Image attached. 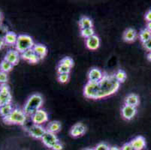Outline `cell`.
I'll use <instances>...</instances> for the list:
<instances>
[{
    "instance_id": "35",
    "label": "cell",
    "mask_w": 151,
    "mask_h": 150,
    "mask_svg": "<svg viewBox=\"0 0 151 150\" xmlns=\"http://www.w3.org/2000/svg\"><path fill=\"white\" fill-rule=\"evenodd\" d=\"M145 20H146L147 23L151 22V9L148 11L145 14Z\"/></svg>"
},
{
    "instance_id": "17",
    "label": "cell",
    "mask_w": 151,
    "mask_h": 150,
    "mask_svg": "<svg viewBox=\"0 0 151 150\" xmlns=\"http://www.w3.org/2000/svg\"><path fill=\"white\" fill-rule=\"evenodd\" d=\"M32 49H33L34 53L38 56L40 60H43L44 58L47 56V47L45 45L41 44H35Z\"/></svg>"
},
{
    "instance_id": "10",
    "label": "cell",
    "mask_w": 151,
    "mask_h": 150,
    "mask_svg": "<svg viewBox=\"0 0 151 150\" xmlns=\"http://www.w3.org/2000/svg\"><path fill=\"white\" fill-rule=\"evenodd\" d=\"M86 131V126L81 122L74 125L70 130V135L72 137H79L83 136Z\"/></svg>"
},
{
    "instance_id": "23",
    "label": "cell",
    "mask_w": 151,
    "mask_h": 150,
    "mask_svg": "<svg viewBox=\"0 0 151 150\" xmlns=\"http://www.w3.org/2000/svg\"><path fill=\"white\" fill-rule=\"evenodd\" d=\"M14 66L12 65L11 63H9V62L5 61V60H2L0 63V71H2V72H5L6 74L9 73L10 71H12Z\"/></svg>"
},
{
    "instance_id": "36",
    "label": "cell",
    "mask_w": 151,
    "mask_h": 150,
    "mask_svg": "<svg viewBox=\"0 0 151 150\" xmlns=\"http://www.w3.org/2000/svg\"><path fill=\"white\" fill-rule=\"evenodd\" d=\"M5 45H6V44H5V41H4L3 38H0V50L3 49L4 47H5Z\"/></svg>"
},
{
    "instance_id": "3",
    "label": "cell",
    "mask_w": 151,
    "mask_h": 150,
    "mask_svg": "<svg viewBox=\"0 0 151 150\" xmlns=\"http://www.w3.org/2000/svg\"><path fill=\"white\" fill-rule=\"evenodd\" d=\"M27 116L26 115L23 109L18 107L14 108L12 113L5 118H2V121L8 125H18L23 126L27 121Z\"/></svg>"
},
{
    "instance_id": "37",
    "label": "cell",
    "mask_w": 151,
    "mask_h": 150,
    "mask_svg": "<svg viewBox=\"0 0 151 150\" xmlns=\"http://www.w3.org/2000/svg\"><path fill=\"white\" fill-rule=\"evenodd\" d=\"M109 150H121V149L117 146H111L109 148Z\"/></svg>"
},
{
    "instance_id": "34",
    "label": "cell",
    "mask_w": 151,
    "mask_h": 150,
    "mask_svg": "<svg viewBox=\"0 0 151 150\" xmlns=\"http://www.w3.org/2000/svg\"><path fill=\"white\" fill-rule=\"evenodd\" d=\"M53 150H63V145L60 142H58L57 144H55L53 146V148L51 149Z\"/></svg>"
},
{
    "instance_id": "24",
    "label": "cell",
    "mask_w": 151,
    "mask_h": 150,
    "mask_svg": "<svg viewBox=\"0 0 151 150\" xmlns=\"http://www.w3.org/2000/svg\"><path fill=\"white\" fill-rule=\"evenodd\" d=\"M114 76H115V78L116 79V80L120 83H124L125 81H126V78H127L126 72H125L123 70H121V69L118 70V71L114 74Z\"/></svg>"
},
{
    "instance_id": "11",
    "label": "cell",
    "mask_w": 151,
    "mask_h": 150,
    "mask_svg": "<svg viewBox=\"0 0 151 150\" xmlns=\"http://www.w3.org/2000/svg\"><path fill=\"white\" fill-rule=\"evenodd\" d=\"M20 58V53H19L16 50H9V51L6 53L5 57H4V60H5V61L9 62L11 63L13 66H14L16 65H17V63L19 62Z\"/></svg>"
},
{
    "instance_id": "40",
    "label": "cell",
    "mask_w": 151,
    "mask_h": 150,
    "mask_svg": "<svg viewBox=\"0 0 151 150\" xmlns=\"http://www.w3.org/2000/svg\"><path fill=\"white\" fill-rule=\"evenodd\" d=\"M147 59L149 61L151 62V52H149L147 54Z\"/></svg>"
},
{
    "instance_id": "26",
    "label": "cell",
    "mask_w": 151,
    "mask_h": 150,
    "mask_svg": "<svg viewBox=\"0 0 151 150\" xmlns=\"http://www.w3.org/2000/svg\"><path fill=\"white\" fill-rule=\"evenodd\" d=\"M60 64L67 66V67L70 68H72V67L74 66V61L71 58L65 57L63 58V60H61V61L60 62Z\"/></svg>"
},
{
    "instance_id": "29",
    "label": "cell",
    "mask_w": 151,
    "mask_h": 150,
    "mask_svg": "<svg viewBox=\"0 0 151 150\" xmlns=\"http://www.w3.org/2000/svg\"><path fill=\"white\" fill-rule=\"evenodd\" d=\"M9 81V75L8 74L0 71V85L7 84Z\"/></svg>"
},
{
    "instance_id": "19",
    "label": "cell",
    "mask_w": 151,
    "mask_h": 150,
    "mask_svg": "<svg viewBox=\"0 0 151 150\" xmlns=\"http://www.w3.org/2000/svg\"><path fill=\"white\" fill-rule=\"evenodd\" d=\"M46 130L47 131L56 134L61 130V123L58 121H52L47 126Z\"/></svg>"
},
{
    "instance_id": "25",
    "label": "cell",
    "mask_w": 151,
    "mask_h": 150,
    "mask_svg": "<svg viewBox=\"0 0 151 150\" xmlns=\"http://www.w3.org/2000/svg\"><path fill=\"white\" fill-rule=\"evenodd\" d=\"M95 35V31L93 29V28H90V29H82L81 30V35L83 38H90L93 35Z\"/></svg>"
},
{
    "instance_id": "15",
    "label": "cell",
    "mask_w": 151,
    "mask_h": 150,
    "mask_svg": "<svg viewBox=\"0 0 151 150\" xmlns=\"http://www.w3.org/2000/svg\"><path fill=\"white\" fill-rule=\"evenodd\" d=\"M137 37H138V33L132 28H129L126 29L123 35V40L128 43H132L135 41Z\"/></svg>"
},
{
    "instance_id": "12",
    "label": "cell",
    "mask_w": 151,
    "mask_h": 150,
    "mask_svg": "<svg viewBox=\"0 0 151 150\" xmlns=\"http://www.w3.org/2000/svg\"><path fill=\"white\" fill-rule=\"evenodd\" d=\"M103 76L104 72H102L99 68H93L88 73V81L93 83L99 82L103 78Z\"/></svg>"
},
{
    "instance_id": "22",
    "label": "cell",
    "mask_w": 151,
    "mask_h": 150,
    "mask_svg": "<svg viewBox=\"0 0 151 150\" xmlns=\"http://www.w3.org/2000/svg\"><path fill=\"white\" fill-rule=\"evenodd\" d=\"M151 38V32L149 31L147 28L143 29L141 30L139 33V39L143 43H145L146 41Z\"/></svg>"
},
{
    "instance_id": "5",
    "label": "cell",
    "mask_w": 151,
    "mask_h": 150,
    "mask_svg": "<svg viewBox=\"0 0 151 150\" xmlns=\"http://www.w3.org/2000/svg\"><path fill=\"white\" fill-rule=\"evenodd\" d=\"M12 95L9 86L7 84L0 85V106L12 104Z\"/></svg>"
},
{
    "instance_id": "18",
    "label": "cell",
    "mask_w": 151,
    "mask_h": 150,
    "mask_svg": "<svg viewBox=\"0 0 151 150\" xmlns=\"http://www.w3.org/2000/svg\"><path fill=\"white\" fill-rule=\"evenodd\" d=\"M17 37H18V35L16 33L12 31H9L6 33V35H5L3 39L6 45H9V46L14 45L15 46V44L17 43Z\"/></svg>"
},
{
    "instance_id": "9",
    "label": "cell",
    "mask_w": 151,
    "mask_h": 150,
    "mask_svg": "<svg viewBox=\"0 0 151 150\" xmlns=\"http://www.w3.org/2000/svg\"><path fill=\"white\" fill-rule=\"evenodd\" d=\"M122 116L126 120H131L134 117V116L137 113L136 107H132V106L124 104L121 109Z\"/></svg>"
},
{
    "instance_id": "21",
    "label": "cell",
    "mask_w": 151,
    "mask_h": 150,
    "mask_svg": "<svg viewBox=\"0 0 151 150\" xmlns=\"http://www.w3.org/2000/svg\"><path fill=\"white\" fill-rule=\"evenodd\" d=\"M14 107L12 104H4V105L0 106V116L2 118H5L9 116L12 112L13 111Z\"/></svg>"
},
{
    "instance_id": "6",
    "label": "cell",
    "mask_w": 151,
    "mask_h": 150,
    "mask_svg": "<svg viewBox=\"0 0 151 150\" xmlns=\"http://www.w3.org/2000/svg\"><path fill=\"white\" fill-rule=\"evenodd\" d=\"M26 131L30 137L35 139H42L47 132L46 128H44L42 126L35 125V124L29 126L28 128L26 129Z\"/></svg>"
},
{
    "instance_id": "30",
    "label": "cell",
    "mask_w": 151,
    "mask_h": 150,
    "mask_svg": "<svg viewBox=\"0 0 151 150\" xmlns=\"http://www.w3.org/2000/svg\"><path fill=\"white\" fill-rule=\"evenodd\" d=\"M69 80V74H63L58 75V81L60 83H66Z\"/></svg>"
},
{
    "instance_id": "39",
    "label": "cell",
    "mask_w": 151,
    "mask_h": 150,
    "mask_svg": "<svg viewBox=\"0 0 151 150\" xmlns=\"http://www.w3.org/2000/svg\"><path fill=\"white\" fill-rule=\"evenodd\" d=\"M146 28L147 29L149 30V31L151 32V22H150V23H147Z\"/></svg>"
},
{
    "instance_id": "38",
    "label": "cell",
    "mask_w": 151,
    "mask_h": 150,
    "mask_svg": "<svg viewBox=\"0 0 151 150\" xmlns=\"http://www.w3.org/2000/svg\"><path fill=\"white\" fill-rule=\"evenodd\" d=\"M2 20H3V14H2V12L0 11V26L2 25Z\"/></svg>"
},
{
    "instance_id": "41",
    "label": "cell",
    "mask_w": 151,
    "mask_h": 150,
    "mask_svg": "<svg viewBox=\"0 0 151 150\" xmlns=\"http://www.w3.org/2000/svg\"><path fill=\"white\" fill-rule=\"evenodd\" d=\"M84 150H95V149H93V148H87V149H85Z\"/></svg>"
},
{
    "instance_id": "7",
    "label": "cell",
    "mask_w": 151,
    "mask_h": 150,
    "mask_svg": "<svg viewBox=\"0 0 151 150\" xmlns=\"http://www.w3.org/2000/svg\"><path fill=\"white\" fill-rule=\"evenodd\" d=\"M31 120L32 123L38 126H42L48 121V114L45 110L40 109L35 113L31 116Z\"/></svg>"
},
{
    "instance_id": "33",
    "label": "cell",
    "mask_w": 151,
    "mask_h": 150,
    "mask_svg": "<svg viewBox=\"0 0 151 150\" xmlns=\"http://www.w3.org/2000/svg\"><path fill=\"white\" fill-rule=\"evenodd\" d=\"M121 150H134V149H133L132 146L131 145L130 143H126V144H123V146L121 147Z\"/></svg>"
},
{
    "instance_id": "8",
    "label": "cell",
    "mask_w": 151,
    "mask_h": 150,
    "mask_svg": "<svg viewBox=\"0 0 151 150\" xmlns=\"http://www.w3.org/2000/svg\"><path fill=\"white\" fill-rule=\"evenodd\" d=\"M41 140H42L44 145L49 149H52L55 144L60 142L57 136L49 131H47Z\"/></svg>"
},
{
    "instance_id": "20",
    "label": "cell",
    "mask_w": 151,
    "mask_h": 150,
    "mask_svg": "<svg viewBox=\"0 0 151 150\" xmlns=\"http://www.w3.org/2000/svg\"><path fill=\"white\" fill-rule=\"evenodd\" d=\"M79 27H80L81 30L86 29H90L93 27V21L90 18L87 17H82L81 20H79Z\"/></svg>"
},
{
    "instance_id": "14",
    "label": "cell",
    "mask_w": 151,
    "mask_h": 150,
    "mask_svg": "<svg viewBox=\"0 0 151 150\" xmlns=\"http://www.w3.org/2000/svg\"><path fill=\"white\" fill-rule=\"evenodd\" d=\"M86 47L90 50H96L100 46V39L97 35H94L86 39Z\"/></svg>"
},
{
    "instance_id": "2",
    "label": "cell",
    "mask_w": 151,
    "mask_h": 150,
    "mask_svg": "<svg viewBox=\"0 0 151 150\" xmlns=\"http://www.w3.org/2000/svg\"><path fill=\"white\" fill-rule=\"evenodd\" d=\"M43 103V98L40 94H33L27 99L23 110L27 116L31 117L36 111L42 109Z\"/></svg>"
},
{
    "instance_id": "31",
    "label": "cell",
    "mask_w": 151,
    "mask_h": 150,
    "mask_svg": "<svg viewBox=\"0 0 151 150\" xmlns=\"http://www.w3.org/2000/svg\"><path fill=\"white\" fill-rule=\"evenodd\" d=\"M110 147L105 143H100L95 147V150H109Z\"/></svg>"
},
{
    "instance_id": "27",
    "label": "cell",
    "mask_w": 151,
    "mask_h": 150,
    "mask_svg": "<svg viewBox=\"0 0 151 150\" xmlns=\"http://www.w3.org/2000/svg\"><path fill=\"white\" fill-rule=\"evenodd\" d=\"M71 68H68L67 66L59 64L57 66V73L58 74H69V73L71 72Z\"/></svg>"
},
{
    "instance_id": "13",
    "label": "cell",
    "mask_w": 151,
    "mask_h": 150,
    "mask_svg": "<svg viewBox=\"0 0 151 150\" xmlns=\"http://www.w3.org/2000/svg\"><path fill=\"white\" fill-rule=\"evenodd\" d=\"M134 150H143L146 147V140L142 136L134 137L130 142Z\"/></svg>"
},
{
    "instance_id": "1",
    "label": "cell",
    "mask_w": 151,
    "mask_h": 150,
    "mask_svg": "<svg viewBox=\"0 0 151 150\" xmlns=\"http://www.w3.org/2000/svg\"><path fill=\"white\" fill-rule=\"evenodd\" d=\"M120 86L114 74L104 73L103 78L97 83L87 82L83 89V95L89 99H102L115 94Z\"/></svg>"
},
{
    "instance_id": "16",
    "label": "cell",
    "mask_w": 151,
    "mask_h": 150,
    "mask_svg": "<svg viewBox=\"0 0 151 150\" xmlns=\"http://www.w3.org/2000/svg\"><path fill=\"white\" fill-rule=\"evenodd\" d=\"M125 104L129 106H132V107H137L139 105L140 103V98L139 96L136 94L132 93V94L128 95L125 98Z\"/></svg>"
},
{
    "instance_id": "32",
    "label": "cell",
    "mask_w": 151,
    "mask_h": 150,
    "mask_svg": "<svg viewBox=\"0 0 151 150\" xmlns=\"http://www.w3.org/2000/svg\"><path fill=\"white\" fill-rule=\"evenodd\" d=\"M143 47L145 48V50H147V51L151 52V38L148 40L147 41L143 43Z\"/></svg>"
},
{
    "instance_id": "28",
    "label": "cell",
    "mask_w": 151,
    "mask_h": 150,
    "mask_svg": "<svg viewBox=\"0 0 151 150\" xmlns=\"http://www.w3.org/2000/svg\"><path fill=\"white\" fill-rule=\"evenodd\" d=\"M34 53H34L33 51V49H30L27 50V51H25L24 53H21V54H20V57H21L23 60L29 62V60H30V58L32 56V55H33Z\"/></svg>"
},
{
    "instance_id": "4",
    "label": "cell",
    "mask_w": 151,
    "mask_h": 150,
    "mask_svg": "<svg viewBox=\"0 0 151 150\" xmlns=\"http://www.w3.org/2000/svg\"><path fill=\"white\" fill-rule=\"evenodd\" d=\"M35 43L31 36L28 35H19L15 44V50L21 54L28 50L32 49Z\"/></svg>"
}]
</instances>
